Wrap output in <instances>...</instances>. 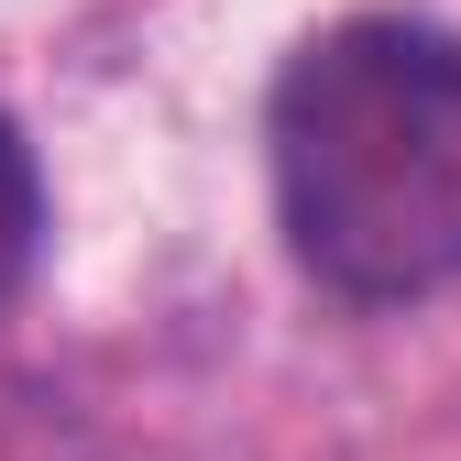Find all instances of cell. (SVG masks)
Listing matches in <instances>:
<instances>
[{"mask_svg": "<svg viewBox=\"0 0 461 461\" xmlns=\"http://www.w3.org/2000/svg\"><path fill=\"white\" fill-rule=\"evenodd\" d=\"M275 220L330 297L407 308L461 285V33L352 12L308 33L264 99Z\"/></svg>", "mask_w": 461, "mask_h": 461, "instance_id": "cell-1", "label": "cell"}, {"mask_svg": "<svg viewBox=\"0 0 461 461\" xmlns=\"http://www.w3.org/2000/svg\"><path fill=\"white\" fill-rule=\"evenodd\" d=\"M33 253H44V176H33L23 132L0 122V308L33 285Z\"/></svg>", "mask_w": 461, "mask_h": 461, "instance_id": "cell-2", "label": "cell"}]
</instances>
